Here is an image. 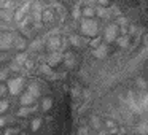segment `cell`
I'll list each match as a JSON object with an SVG mask.
<instances>
[{"label": "cell", "instance_id": "obj_1", "mask_svg": "<svg viewBox=\"0 0 148 135\" xmlns=\"http://www.w3.org/2000/svg\"><path fill=\"white\" fill-rule=\"evenodd\" d=\"M78 27H80L81 35L88 37V38H94V37H97L100 32V26L96 21V18H91V19L83 18V19L78 22Z\"/></svg>", "mask_w": 148, "mask_h": 135}, {"label": "cell", "instance_id": "obj_2", "mask_svg": "<svg viewBox=\"0 0 148 135\" xmlns=\"http://www.w3.org/2000/svg\"><path fill=\"white\" fill-rule=\"evenodd\" d=\"M7 86H8V91H10V95L19 97L26 91L27 84H26V80H24L23 75H11L7 80Z\"/></svg>", "mask_w": 148, "mask_h": 135}, {"label": "cell", "instance_id": "obj_3", "mask_svg": "<svg viewBox=\"0 0 148 135\" xmlns=\"http://www.w3.org/2000/svg\"><path fill=\"white\" fill-rule=\"evenodd\" d=\"M119 37V26L116 22H108L105 27H103V32H102V38L105 43H113L116 42Z\"/></svg>", "mask_w": 148, "mask_h": 135}, {"label": "cell", "instance_id": "obj_4", "mask_svg": "<svg viewBox=\"0 0 148 135\" xmlns=\"http://www.w3.org/2000/svg\"><path fill=\"white\" fill-rule=\"evenodd\" d=\"M14 33L11 30H2L0 33V51H13Z\"/></svg>", "mask_w": 148, "mask_h": 135}, {"label": "cell", "instance_id": "obj_5", "mask_svg": "<svg viewBox=\"0 0 148 135\" xmlns=\"http://www.w3.org/2000/svg\"><path fill=\"white\" fill-rule=\"evenodd\" d=\"M69 42H70V46H73V48H83L84 45H89V38H83L75 32L69 33Z\"/></svg>", "mask_w": 148, "mask_h": 135}, {"label": "cell", "instance_id": "obj_6", "mask_svg": "<svg viewBox=\"0 0 148 135\" xmlns=\"http://www.w3.org/2000/svg\"><path fill=\"white\" fill-rule=\"evenodd\" d=\"M18 102H19V105H24V106H34V105H37V97H34L29 91H24L18 97Z\"/></svg>", "mask_w": 148, "mask_h": 135}, {"label": "cell", "instance_id": "obj_7", "mask_svg": "<svg viewBox=\"0 0 148 135\" xmlns=\"http://www.w3.org/2000/svg\"><path fill=\"white\" fill-rule=\"evenodd\" d=\"M62 61H64V54H61V51H53V52H49L48 59H46V64L51 65V67H56Z\"/></svg>", "mask_w": 148, "mask_h": 135}, {"label": "cell", "instance_id": "obj_8", "mask_svg": "<svg viewBox=\"0 0 148 135\" xmlns=\"http://www.w3.org/2000/svg\"><path fill=\"white\" fill-rule=\"evenodd\" d=\"M13 49H14V52L26 51V49H29V43H27V40L24 38V37L14 35V46H13Z\"/></svg>", "mask_w": 148, "mask_h": 135}, {"label": "cell", "instance_id": "obj_9", "mask_svg": "<svg viewBox=\"0 0 148 135\" xmlns=\"http://www.w3.org/2000/svg\"><path fill=\"white\" fill-rule=\"evenodd\" d=\"M54 21H56V10L54 8H49V7H45V10H43V22L53 24Z\"/></svg>", "mask_w": 148, "mask_h": 135}, {"label": "cell", "instance_id": "obj_10", "mask_svg": "<svg viewBox=\"0 0 148 135\" xmlns=\"http://www.w3.org/2000/svg\"><path fill=\"white\" fill-rule=\"evenodd\" d=\"M26 91H29L30 94H32L34 97H42V91H40V86H38V83L37 81H29L27 83V86H26Z\"/></svg>", "mask_w": 148, "mask_h": 135}, {"label": "cell", "instance_id": "obj_11", "mask_svg": "<svg viewBox=\"0 0 148 135\" xmlns=\"http://www.w3.org/2000/svg\"><path fill=\"white\" fill-rule=\"evenodd\" d=\"M13 61L16 62V64H19L21 67H24V65H26V62L29 61V54H27L26 51H18V52H14Z\"/></svg>", "mask_w": 148, "mask_h": 135}, {"label": "cell", "instance_id": "obj_12", "mask_svg": "<svg viewBox=\"0 0 148 135\" xmlns=\"http://www.w3.org/2000/svg\"><path fill=\"white\" fill-rule=\"evenodd\" d=\"M53 103H54V100H53L51 95H43L42 102H40V108H42L45 113H48L49 110L53 108Z\"/></svg>", "mask_w": 148, "mask_h": 135}, {"label": "cell", "instance_id": "obj_13", "mask_svg": "<svg viewBox=\"0 0 148 135\" xmlns=\"http://www.w3.org/2000/svg\"><path fill=\"white\" fill-rule=\"evenodd\" d=\"M83 18H88V19H91V18H97L96 5H84L83 7Z\"/></svg>", "mask_w": 148, "mask_h": 135}, {"label": "cell", "instance_id": "obj_14", "mask_svg": "<svg viewBox=\"0 0 148 135\" xmlns=\"http://www.w3.org/2000/svg\"><path fill=\"white\" fill-rule=\"evenodd\" d=\"M43 125V118L42 116H35V118L32 119V121L29 122V129H30V132H37L40 127Z\"/></svg>", "mask_w": 148, "mask_h": 135}, {"label": "cell", "instance_id": "obj_15", "mask_svg": "<svg viewBox=\"0 0 148 135\" xmlns=\"http://www.w3.org/2000/svg\"><path fill=\"white\" fill-rule=\"evenodd\" d=\"M64 65L67 68H72L75 65V56L70 51H64Z\"/></svg>", "mask_w": 148, "mask_h": 135}, {"label": "cell", "instance_id": "obj_16", "mask_svg": "<svg viewBox=\"0 0 148 135\" xmlns=\"http://www.w3.org/2000/svg\"><path fill=\"white\" fill-rule=\"evenodd\" d=\"M10 100H8V97H5V99H0V115H8V111H10Z\"/></svg>", "mask_w": 148, "mask_h": 135}, {"label": "cell", "instance_id": "obj_17", "mask_svg": "<svg viewBox=\"0 0 148 135\" xmlns=\"http://www.w3.org/2000/svg\"><path fill=\"white\" fill-rule=\"evenodd\" d=\"M91 127L96 132H100L103 127V121L100 118H97V116H92V118H91Z\"/></svg>", "mask_w": 148, "mask_h": 135}, {"label": "cell", "instance_id": "obj_18", "mask_svg": "<svg viewBox=\"0 0 148 135\" xmlns=\"http://www.w3.org/2000/svg\"><path fill=\"white\" fill-rule=\"evenodd\" d=\"M42 46H43V42L40 38H35L29 43V51H40Z\"/></svg>", "mask_w": 148, "mask_h": 135}, {"label": "cell", "instance_id": "obj_19", "mask_svg": "<svg viewBox=\"0 0 148 135\" xmlns=\"http://www.w3.org/2000/svg\"><path fill=\"white\" fill-rule=\"evenodd\" d=\"M115 22L118 24L119 27H126V26H129V19L126 16H123V14H119V16H116L115 18Z\"/></svg>", "mask_w": 148, "mask_h": 135}, {"label": "cell", "instance_id": "obj_20", "mask_svg": "<svg viewBox=\"0 0 148 135\" xmlns=\"http://www.w3.org/2000/svg\"><path fill=\"white\" fill-rule=\"evenodd\" d=\"M116 45L121 46V48H126L129 45V35H119L118 40H116Z\"/></svg>", "mask_w": 148, "mask_h": 135}, {"label": "cell", "instance_id": "obj_21", "mask_svg": "<svg viewBox=\"0 0 148 135\" xmlns=\"http://www.w3.org/2000/svg\"><path fill=\"white\" fill-rule=\"evenodd\" d=\"M10 95V91H8L7 83H2L0 84V99H5V97Z\"/></svg>", "mask_w": 148, "mask_h": 135}, {"label": "cell", "instance_id": "obj_22", "mask_svg": "<svg viewBox=\"0 0 148 135\" xmlns=\"http://www.w3.org/2000/svg\"><path fill=\"white\" fill-rule=\"evenodd\" d=\"M137 86L140 87L142 91H147L148 89V81L145 78H137Z\"/></svg>", "mask_w": 148, "mask_h": 135}, {"label": "cell", "instance_id": "obj_23", "mask_svg": "<svg viewBox=\"0 0 148 135\" xmlns=\"http://www.w3.org/2000/svg\"><path fill=\"white\" fill-rule=\"evenodd\" d=\"M77 135H91L89 134V127L88 125H80L77 130Z\"/></svg>", "mask_w": 148, "mask_h": 135}, {"label": "cell", "instance_id": "obj_24", "mask_svg": "<svg viewBox=\"0 0 148 135\" xmlns=\"http://www.w3.org/2000/svg\"><path fill=\"white\" fill-rule=\"evenodd\" d=\"M8 57H10V51H2V54H0V62L5 65L8 61H10Z\"/></svg>", "mask_w": 148, "mask_h": 135}, {"label": "cell", "instance_id": "obj_25", "mask_svg": "<svg viewBox=\"0 0 148 135\" xmlns=\"http://www.w3.org/2000/svg\"><path fill=\"white\" fill-rule=\"evenodd\" d=\"M103 127L105 129H113V127H118V125H116V122L113 121V119H105V121H103Z\"/></svg>", "mask_w": 148, "mask_h": 135}, {"label": "cell", "instance_id": "obj_26", "mask_svg": "<svg viewBox=\"0 0 148 135\" xmlns=\"http://www.w3.org/2000/svg\"><path fill=\"white\" fill-rule=\"evenodd\" d=\"M97 5H102V7H112V3H110V0H97Z\"/></svg>", "mask_w": 148, "mask_h": 135}, {"label": "cell", "instance_id": "obj_27", "mask_svg": "<svg viewBox=\"0 0 148 135\" xmlns=\"http://www.w3.org/2000/svg\"><path fill=\"white\" fill-rule=\"evenodd\" d=\"M135 30H137V27H135L134 24H129V35H132V33H135Z\"/></svg>", "mask_w": 148, "mask_h": 135}, {"label": "cell", "instance_id": "obj_28", "mask_svg": "<svg viewBox=\"0 0 148 135\" xmlns=\"http://www.w3.org/2000/svg\"><path fill=\"white\" fill-rule=\"evenodd\" d=\"M91 135H100V134H99V132H94V134H91Z\"/></svg>", "mask_w": 148, "mask_h": 135}, {"label": "cell", "instance_id": "obj_29", "mask_svg": "<svg viewBox=\"0 0 148 135\" xmlns=\"http://www.w3.org/2000/svg\"><path fill=\"white\" fill-rule=\"evenodd\" d=\"M107 135H108V134H107Z\"/></svg>", "mask_w": 148, "mask_h": 135}]
</instances>
